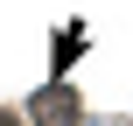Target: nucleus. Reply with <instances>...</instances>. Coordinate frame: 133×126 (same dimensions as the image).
<instances>
[{"label":"nucleus","instance_id":"f257e3e1","mask_svg":"<svg viewBox=\"0 0 133 126\" xmlns=\"http://www.w3.org/2000/svg\"><path fill=\"white\" fill-rule=\"evenodd\" d=\"M28 112H35V126H77V91H63V84L56 91H35Z\"/></svg>","mask_w":133,"mask_h":126}]
</instances>
